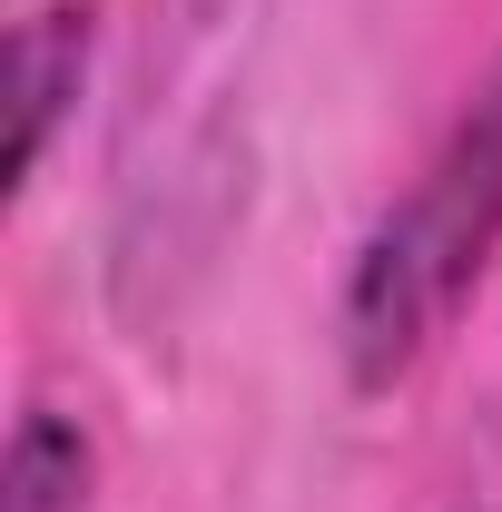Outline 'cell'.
Wrapping results in <instances>:
<instances>
[{
  "label": "cell",
  "instance_id": "obj_1",
  "mask_svg": "<svg viewBox=\"0 0 502 512\" xmlns=\"http://www.w3.org/2000/svg\"><path fill=\"white\" fill-rule=\"evenodd\" d=\"M493 247H502V60L473 79L434 158L414 168V188L365 227V247L345 266V296H335L345 384L394 394L443 345V325L473 306V286L493 276Z\"/></svg>",
  "mask_w": 502,
  "mask_h": 512
},
{
  "label": "cell",
  "instance_id": "obj_2",
  "mask_svg": "<svg viewBox=\"0 0 502 512\" xmlns=\"http://www.w3.org/2000/svg\"><path fill=\"white\" fill-rule=\"evenodd\" d=\"M89 10L60 0V10H20V30H10V99H20V128H10V188H30L40 178V158H50V138H60L69 99H79V79H89Z\"/></svg>",
  "mask_w": 502,
  "mask_h": 512
},
{
  "label": "cell",
  "instance_id": "obj_3",
  "mask_svg": "<svg viewBox=\"0 0 502 512\" xmlns=\"http://www.w3.org/2000/svg\"><path fill=\"white\" fill-rule=\"evenodd\" d=\"M79 493H89V434L30 404L10 434V512H79Z\"/></svg>",
  "mask_w": 502,
  "mask_h": 512
}]
</instances>
